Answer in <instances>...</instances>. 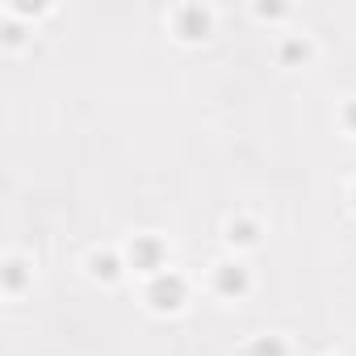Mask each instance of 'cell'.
I'll list each match as a JSON object with an SVG mask.
<instances>
[{
    "label": "cell",
    "instance_id": "1",
    "mask_svg": "<svg viewBox=\"0 0 356 356\" xmlns=\"http://www.w3.org/2000/svg\"><path fill=\"white\" fill-rule=\"evenodd\" d=\"M151 302H155V310H176V306L185 302V281L176 277V273L155 277L151 281Z\"/></svg>",
    "mask_w": 356,
    "mask_h": 356
},
{
    "label": "cell",
    "instance_id": "2",
    "mask_svg": "<svg viewBox=\"0 0 356 356\" xmlns=\"http://www.w3.org/2000/svg\"><path fill=\"white\" fill-rule=\"evenodd\" d=\"M130 260H134V268H159V260H163V248H159V239H134V248H130Z\"/></svg>",
    "mask_w": 356,
    "mask_h": 356
},
{
    "label": "cell",
    "instance_id": "3",
    "mask_svg": "<svg viewBox=\"0 0 356 356\" xmlns=\"http://www.w3.org/2000/svg\"><path fill=\"white\" fill-rule=\"evenodd\" d=\"M206 30H210V17L202 9H181V34L185 38H202Z\"/></svg>",
    "mask_w": 356,
    "mask_h": 356
},
{
    "label": "cell",
    "instance_id": "4",
    "mask_svg": "<svg viewBox=\"0 0 356 356\" xmlns=\"http://www.w3.org/2000/svg\"><path fill=\"white\" fill-rule=\"evenodd\" d=\"M218 289H222V293H243V289H248V273H243L239 264L218 268Z\"/></svg>",
    "mask_w": 356,
    "mask_h": 356
},
{
    "label": "cell",
    "instance_id": "5",
    "mask_svg": "<svg viewBox=\"0 0 356 356\" xmlns=\"http://www.w3.org/2000/svg\"><path fill=\"white\" fill-rule=\"evenodd\" d=\"M252 356H285V343H281L277 335H268V339H256V343H252Z\"/></svg>",
    "mask_w": 356,
    "mask_h": 356
},
{
    "label": "cell",
    "instance_id": "6",
    "mask_svg": "<svg viewBox=\"0 0 356 356\" xmlns=\"http://www.w3.org/2000/svg\"><path fill=\"white\" fill-rule=\"evenodd\" d=\"M92 268H97V277H118V260L113 256H97Z\"/></svg>",
    "mask_w": 356,
    "mask_h": 356
},
{
    "label": "cell",
    "instance_id": "7",
    "mask_svg": "<svg viewBox=\"0 0 356 356\" xmlns=\"http://www.w3.org/2000/svg\"><path fill=\"white\" fill-rule=\"evenodd\" d=\"M231 239H239V243H252V239H256V227H252V222H239V227H231Z\"/></svg>",
    "mask_w": 356,
    "mask_h": 356
},
{
    "label": "cell",
    "instance_id": "8",
    "mask_svg": "<svg viewBox=\"0 0 356 356\" xmlns=\"http://www.w3.org/2000/svg\"><path fill=\"white\" fill-rule=\"evenodd\" d=\"M302 55H306L302 42H285V59H302Z\"/></svg>",
    "mask_w": 356,
    "mask_h": 356
},
{
    "label": "cell",
    "instance_id": "9",
    "mask_svg": "<svg viewBox=\"0 0 356 356\" xmlns=\"http://www.w3.org/2000/svg\"><path fill=\"white\" fill-rule=\"evenodd\" d=\"M22 285V264H9V289H17Z\"/></svg>",
    "mask_w": 356,
    "mask_h": 356
},
{
    "label": "cell",
    "instance_id": "10",
    "mask_svg": "<svg viewBox=\"0 0 356 356\" xmlns=\"http://www.w3.org/2000/svg\"><path fill=\"white\" fill-rule=\"evenodd\" d=\"M348 122H352V126H356V105H352V109H348Z\"/></svg>",
    "mask_w": 356,
    "mask_h": 356
}]
</instances>
